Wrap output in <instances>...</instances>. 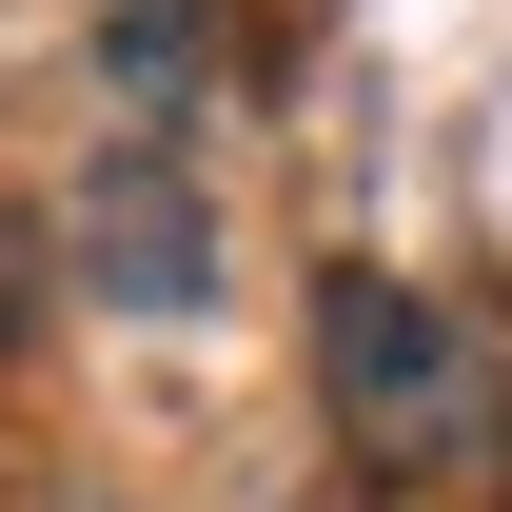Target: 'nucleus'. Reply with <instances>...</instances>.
Here are the masks:
<instances>
[{
  "instance_id": "nucleus-2",
  "label": "nucleus",
  "mask_w": 512,
  "mask_h": 512,
  "mask_svg": "<svg viewBox=\"0 0 512 512\" xmlns=\"http://www.w3.org/2000/svg\"><path fill=\"white\" fill-rule=\"evenodd\" d=\"M60 256H79V296H119V316H197L217 296V197H197L178 138H99L60 197Z\"/></svg>"
},
{
  "instance_id": "nucleus-3",
  "label": "nucleus",
  "mask_w": 512,
  "mask_h": 512,
  "mask_svg": "<svg viewBox=\"0 0 512 512\" xmlns=\"http://www.w3.org/2000/svg\"><path fill=\"white\" fill-rule=\"evenodd\" d=\"M99 79L138 99V138H178V99L217 79V0H99Z\"/></svg>"
},
{
  "instance_id": "nucleus-1",
  "label": "nucleus",
  "mask_w": 512,
  "mask_h": 512,
  "mask_svg": "<svg viewBox=\"0 0 512 512\" xmlns=\"http://www.w3.org/2000/svg\"><path fill=\"white\" fill-rule=\"evenodd\" d=\"M316 394H335V453L394 473V493H434V473H473V453L512 434L493 316L434 296V276H375V256H335V276H316Z\"/></svg>"
}]
</instances>
